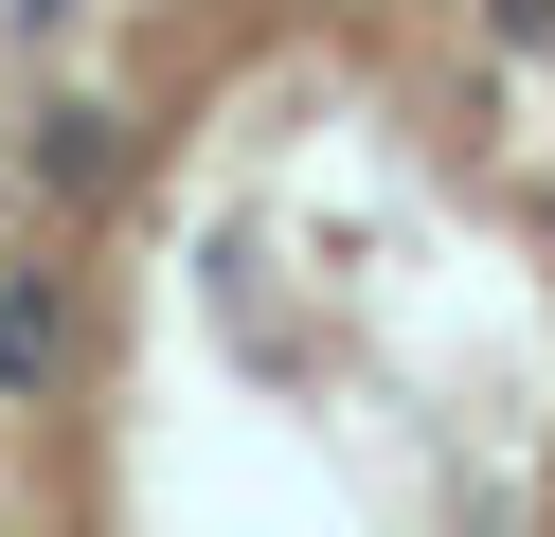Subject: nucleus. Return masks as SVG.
Returning a JSON list of instances; mask_svg holds the SVG:
<instances>
[{
  "mask_svg": "<svg viewBox=\"0 0 555 537\" xmlns=\"http://www.w3.org/2000/svg\"><path fill=\"white\" fill-rule=\"evenodd\" d=\"M0 537H555V0H54Z\"/></svg>",
  "mask_w": 555,
  "mask_h": 537,
  "instance_id": "f257e3e1",
  "label": "nucleus"
}]
</instances>
